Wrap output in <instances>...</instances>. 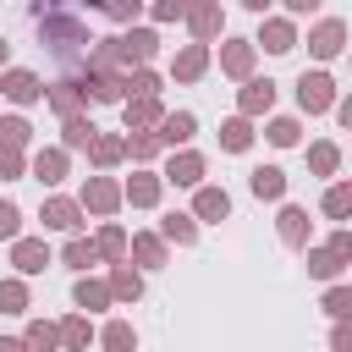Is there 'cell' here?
Instances as JSON below:
<instances>
[{"label":"cell","mask_w":352,"mask_h":352,"mask_svg":"<svg viewBox=\"0 0 352 352\" xmlns=\"http://www.w3.org/2000/svg\"><path fill=\"white\" fill-rule=\"evenodd\" d=\"M38 33H44V44L60 55V60H77V55H88L82 44H94L88 38V28L72 16V11H44V22H38Z\"/></svg>","instance_id":"obj_1"},{"label":"cell","mask_w":352,"mask_h":352,"mask_svg":"<svg viewBox=\"0 0 352 352\" xmlns=\"http://www.w3.org/2000/svg\"><path fill=\"white\" fill-rule=\"evenodd\" d=\"M82 88L99 104H121L126 99V72H116V66H82Z\"/></svg>","instance_id":"obj_2"},{"label":"cell","mask_w":352,"mask_h":352,"mask_svg":"<svg viewBox=\"0 0 352 352\" xmlns=\"http://www.w3.org/2000/svg\"><path fill=\"white\" fill-rule=\"evenodd\" d=\"M297 104H302L308 116L336 110V82H330V72H302V77H297Z\"/></svg>","instance_id":"obj_3"},{"label":"cell","mask_w":352,"mask_h":352,"mask_svg":"<svg viewBox=\"0 0 352 352\" xmlns=\"http://www.w3.org/2000/svg\"><path fill=\"white\" fill-rule=\"evenodd\" d=\"M121 204H126V187H121V182H110L104 170L82 182V209H88V214H116Z\"/></svg>","instance_id":"obj_4"},{"label":"cell","mask_w":352,"mask_h":352,"mask_svg":"<svg viewBox=\"0 0 352 352\" xmlns=\"http://www.w3.org/2000/svg\"><path fill=\"white\" fill-rule=\"evenodd\" d=\"M82 198H44V209H38V220H44V231H66V236H77V226H82Z\"/></svg>","instance_id":"obj_5"},{"label":"cell","mask_w":352,"mask_h":352,"mask_svg":"<svg viewBox=\"0 0 352 352\" xmlns=\"http://www.w3.org/2000/svg\"><path fill=\"white\" fill-rule=\"evenodd\" d=\"M341 50H346V22L324 16V22L308 28V55H314V60H336Z\"/></svg>","instance_id":"obj_6"},{"label":"cell","mask_w":352,"mask_h":352,"mask_svg":"<svg viewBox=\"0 0 352 352\" xmlns=\"http://www.w3.org/2000/svg\"><path fill=\"white\" fill-rule=\"evenodd\" d=\"M0 94H6L11 104H38V99H44V82H38V72H28V66H6V72H0Z\"/></svg>","instance_id":"obj_7"},{"label":"cell","mask_w":352,"mask_h":352,"mask_svg":"<svg viewBox=\"0 0 352 352\" xmlns=\"http://www.w3.org/2000/svg\"><path fill=\"white\" fill-rule=\"evenodd\" d=\"M253 60H258V44H253V38H226V44H220V72H226V77L248 82V77H253Z\"/></svg>","instance_id":"obj_8"},{"label":"cell","mask_w":352,"mask_h":352,"mask_svg":"<svg viewBox=\"0 0 352 352\" xmlns=\"http://www.w3.org/2000/svg\"><path fill=\"white\" fill-rule=\"evenodd\" d=\"M204 170H209V165H204V154H198V148H182V154H170V160H165V170H160V176H165L170 187H204Z\"/></svg>","instance_id":"obj_9"},{"label":"cell","mask_w":352,"mask_h":352,"mask_svg":"<svg viewBox=\"0 0 352 352\" xmlns=\"http://www.w3.org/2000/svg\"><path fill=\"white\" fill-rule=\"evenodd\" d=\"M275 231H280V242H286L292 253H302V248H308V236H314V220H308V209H302V204H280Z\"/></svg>","instance_id":"obj_10"},{"label":"cell","mask_w":352,"mask_h":352,"mask_svg":"<svg viewBox=\"0 0 352 352\" xmlns=\"http://www.w3.org/2000/svg\"><path fill=\"white\" fill-rule=\"evenodd\" d=\"M187 33H192L198 44L220 38V33H226V11H220V0H192V11H187Z\"/></svg>","instance_id":"obj_11"},{"label":"cell","mask_w":352,"mask_h":352,"mask_svg":"<svg viewBox=\"0 0 352 352\" xmlns=\"http://www.w3.org/2000/svg\"><path fill=\"white\" fill-rule=\"evenodd\" d=\"M253 44L270 50V55H292V50H297V22H292V16H264V28H258Z\"/></svg>","instance_id":"obj_12"},{"label":"cell","mask_w":352,"mask_h":352,"mask_svg":"<svg viewBox=\"0 0 352 352\" xmlns=\"http://www.w3.org/2000/svg\"><path fill=\"white\" fill-rule=\"evenodd\" d=\"M154 50H160V33H154V28H132V33H121V66H126V72H132V66H148Z\"/></svg>","instance_id":"obj_13"},{"label":"cell","mask_w":352,"mask_h":352,"mask_svg":"<svg viewBox=\"0 0 352 352\" xmlns=\"http://www.w3.org/2000/svg\"><path fill=\"white\" fill-rule=\"evenodd\" d=\"M121 116H126V132H148V126L165 121L160 99H148V94H126V99H121Z\"/></svg>","instance_id":"obj_14"},{"label":"cell","mask_w":352,"mask_h":352,"mask_svg":"<svg viewBox=\"0 0 352 352\" xmlns=\"http://www.w3.org/2000/svg\"><path fill=\"white\" fill-rule=\"evenodd\" d=\"M28 170H33L44 187H60L66 170H72V148H38V154L28 160Z\"/></svg>","instance_id":"obj_15"},{"label":"cell","mask_w":352,"mask_h":352,"mask_svg":"<svg viewBox=\"0 0 352 352\" xmlns=\"http://www.w3.org/2000/svg\"><path fill=\"white\" fill-rule=\"evenodd\" d=\"M11 264H16V275H44L50 242H44V236H16V242H11Z\"/></svg>","instance_id":"obj_16"},{"label":"cell","mask_w":352,"mask_h":352,"mask_svg":"<svg viewBox=\"0 0 352 352\" xmlns=\"http://www.w3.org/2000/svg\"><path fill=\"white\" fill-rule=\"evenodd\" d=\"M204 72H209V44H198V38L182 44L176 60H170V77H176V82H198Z\"/></svg>","instance_id":"obj_17"},{"label":"cell","mask_w":352,"mask_h":352,"mask_svg":"<svg viewBox=\"0 0 352 352\" xmlns=\"http://www.w3.org/2000/svg\"><path fill=\"white\" fill-rule=\"evenodd\" d=\"M44 99H50V110H55L60 121H72V116H82L88 88H82V82H50V88H44Z\"/></svg>","instance_id":"obj_18"},{"label":"cell","mask_w":352,"mask_h":352,"mask_svg":"<svg viewBox=\"0 0 352 352\" xmlns=\"http://www.w3.org/2000/svg\"><path fill=\"white\" fill-rule=\"evenodd\" d=\"M236 110H242V116H270V110H275V82H270V77H248L242 94H236Z\"/></svg>","instance_id":"obj_19"},{"label":"cell","mask_w":352,"mask_h":352,"mask_svg":"<svg viewBox=\"0 0 352 352\" xmlns=\"http://www.w3.org/2000/svg\"><path fill=\"white\" fill-rule=\"evenodd\" d=\"M192 132H198V116L192 110H165V121H160V143L165 148H187Z\"/></svg>","instance_id":"obj_20"},{"label":"cell","mask_w":352,"mask_h":352,"mask_svg":"<svg viewBox=\"0 0 352 352\" xmlns=\"http://www.w3.org/2000/svg\"><path fill=\"white\" fill-rule=\"evenodd\" d=\"M132 258H138L143 270H165V264H170V242H165L160 231H138V236H132Z\"/></svg>","instance_id":"obj_21"},{"label":"cell","mask_w":352,"mask_h":352,"mask_svg":"<svg viewBox=\"0 0 352 352\" xmlns=\"http://www.w3.org/2000/svg\"><path fill=\"white\" fill-rule=\"evenodd\" d=\"M248 187H253V198L275 204V198H286V170L280 165H253L248 170Z\"/></svg>","instance_id":"obj_22"},{"label":"cell","mask_w":352,"mask_h":352,"mask_svg":"<svg viewBox=\"0 0 352 352\" xmlns=\"http://www.w3.org/2000/svg\"><path fill=\"white\" fill-rule=\"evenodd\" d=\"M160 192H165V176H154V170H132V182H126V204H132V209H154Z\"/></svg>","instance_id":"obj_23"},{"label":"cell","mask_w":352,"mask_h":352,"mask_svg":"<svg viewBox=\"0 0 352 352\" xmlns=\"http://www.w3.org/2000/svg\"><path fill=\"white\" fill-rule=\"evenodd\" d=\"M160 236L176 242V248H192V242H198V214H192V209H170V214L160 220Z\"/></svg>","instance_id":"obj_24"},{"label":"cell","mask_w":352,"mask_h":352,"mask_svg":"<svg viewBox=\"0 0 352 352\" xmlns=\"http://www.w3.org/2000/svg\"><path fill=\"white\" fill-rule=\"evenodd\" d=\"M220 148L226 154H248L253 148V116H231V121H220Z\"/></svg>","instance_id":"obj_25"},{"label":"cell","mask_w":352,"mask_h":352,"mask_svg":"<svg viewBox=\"0 0 352 352\" xmlns=\"http://www.w3.org/2000/svg\"><path fill=\"white\" fill-rule=\"evenodd\" d=\"M192 214L220 226V220L231 214V192H226V187H198V192H192Z\"/></svg>","instance_id":"obj_26"},{"label":"cell","mask_w":352,"mask_h":352,"mask_svg":"<svg viewBox=\"0 0 352 352\" xmlns=\"http://www.w3.org/2000/svg\"><path fill=\"white\" fill-rule=\"evenodd\" d=\"M72 302H77L82 314H99V308L116 302V292H110V280H88V275H82V280L72 286Z\"/></svg>","instance_id":"obj_27"},{"label":"cell","mask_w":352,"mask_h":352,"mask_svg":"<svg viewBox=\"0 0 352 352\" xmlns=\"http://www.w3.org/2000/svg\"><path fill=\"white\" fill-rule=\"evenodd\" d=\"M88 160H94L99 170H110V165H121V160H126V138H116V132H99V138L88 143Z\"/></svg>","instance_id":"obj_28"},{"label":"cell","mask_w":352,"mask_h":352,"mask_svg":"<svg viewBox=\"0 0 352 352\" xmlns=\"http://www.w3.org/2000/svg\"><path fill=\"white\" fill-rule=\"evenodd\" d=\"M110 292H116V302H138L143 297V275L132 264H110Z\"/></svg>","instance_id":"obj_29"},{"label":"cell","mask_w":352,"mask_h":352,"mask_svg":"<svg viewBox=\"0 0 352 352\" xmlns=\"http://www.w3.org/2000/svg\"><path fill=\"white\" fill-rule=\"evenodd\" d=\"M88 341H94L88 314H66V319H60V346H66V352H88Z\"/></svg>","instance_id":"obj_30"},{"label":"cell","mask_w":352,"mask_h":352,"mask_svg":"<svg viewBox=\"0 0 352 352\" xmlns=\"http://www.w3.org/2000/svg\"><path fill=\"white\" fill-rule=\"evenodd\" d=\"M94 248H99V258H110V264H121V258L132 253V242H126V231H121V226H99Z\"/></svg>","instance_id":"obj_31"},{"label":"cell","mask_w":352,"mask_h":352,"mask_svg":"<svg viewBox=\"0 0 352 352\" xmlns=\"http://www.w3.org/2000/svg\"><path fill=\"white\" fill-rule=\"evenodd\" d=\"M99 346H104V352H138V330H132L126 319H110V324L99 330Z\"/></svg>","instance_id":"obj_32"},{"label":"cell","mask_w":352,"mask_h":352,"mask_svg":"<svg viewBox=\"0 0 352 352\" xmlns=\"http://www.w3.org/2000/svg\"><path fill=\"white\" fill-rule=\"evenodd\" d=\"M319 209H324L330 220H352V182H330L324 198H319Z\"/></svg>","instance_id":"obj_33"},{"label":"cell","mask_w":352,"mask_h":352,"mask_svg":"<svg viewBox=\"0 0 352 352\" xmlns=\"http://www.w3.org/2000/svg\"><path fill=\"white\" fill-rule=\"evenodd\" d=\"M99 138V126L88 121V116H72V121H60V148H88Z\"/></svg>","instance_id":"obj_34"},{"label":"cell","mask_w":352,"mask_h":352,"mask_svg":"<svg viewBox=\"0 0 352 352\" xmlns=\"http://www.w3.org/2000/svg\"><path fill=\"white\" fill-rule=\"evenodd\" d=\"M264 138H270L275 148H297V143H302V121H297V116H275V121L264 126Z\"/></svg>","instance_id":"obj_35"},{"label":"cell","mask_w":352,"mask_h":352,"mask_svg":"<svg viewBox=\"0 0 352 352\" xmlns=\"http://www.w3.org/2000/svg\"><path fill=\"white\" fill-rule=\"evenodd\" d=\"M0 314H28V275L0 280Z\"/></svg>","instance_id":"obj_36"},{"label":"cell","mask_w":352,"mask_h":352,"mask_svg":"<svg viewBox=\"0 0 352 352\" xmlns=\"http://www.w3.org/2000/svg\"><path fill=\"white\" fill-rule=\"evenodd\" d=\"M302 258H308V275H314V280H336V275H341V258H336L330 248H302Z\"/></svg>","instance_id":"obj_37"},{"label":"cell","mask_w":352,"mask_h":352,"mask_svg":"<svg viewBox=\"0 0 352 352\" xmlns=\"http://www.w3.org/2000/svg\"><path fill=\"white\" fill-rule=\"evenodd\" d=\"M22 336H28L33 352H60V324H50V319H33Z\"/></svg>","instance_id":"obj_38"},{"label":"cell","mask_w":352,"mask_h":352,"mask_svg":"<svg viewBox=\"0 0 352 352\" xmlns=\"http://www.w3.org/2000/svg\"><path fill=\"white\" fill-rule=\"evenodd\" d=\"M336 165H341V148L336 143H314L308 148V170L314 176H336Z\"/></svg>","instance_id":"obj_39"},{"label":"cell","mask_w":352,"mask_h":352,"mask_svg":"<svg viewBox=\"0 0 352 352\" xmlns=\"http://www.w3.org/2000/svg\"><path fill=\"white\" fill-rule=\"evenodd\" d=\"M60 258H66L72 270H88V264H99V248H94L88 236H72V242L60 248Z\"/></svg>","instance_id":"obj_40"},{"label":"cell","mask_w":352,"mask_h":352,"mask_svg":"<svg viewBox=\"0 0 352 352\" xmlns=\"http://www.w3.org/2000/svg\"><path fill=\"white\" fill-rule=\"evenodd\" d=\"M0 143H11V148H28V143H33V126H28V116H0Z\"/></svg>","instance_id":"obj_41"},{"label":"cell","mask_w":352,"mask_h":352,"mask_svg":"<svg viewBox=\"0 0 352 352\" xmlns=\"http://www.w3.org/2000/svg\"><path fill=\"white\" fill-rule=\"evenodd\" d=\"M319 308H324L330 319H352V286H324Z\"/></svg>","instance_id":"obj_42"},{"label":"cell","mask_w":352,"mask_h":352,"mask_svg":"<svg viewBox=\"0 0 352 352\" xmlns=\"http://www.w3.org/2000/svg\"><path fill=\"white\" fill-rule=\"evenodd\" d=\"M160 148H165V143H160V132H132V138H126V154H132L138 165H148Z\"/></svg>","instance_id":"obj_43"},{"label":"cell","mask_w":352,"mask_h":352,"mask_svg":"<svg viewBox=\"0 0 352 352\" xmlns=\"http://www.w3.org/2000/svg\"><path fill=\"white\" fill-rule=\"evenodd\" d=\"M126 94H148V99H160V72L132 66V72H126Z\"/></svg>","instance_id":"obj_44"},{"label":"cell","mask_w":352,"mask_h":352,"mask_svg":"<svg viewBox=\"0 0 352 352\" xmlns=\"http://www.w3.org/2000/svg\"><path fill=\"white\" fill-rule=\"evenodd\" d=\"M16 176H28V154L11 148V143H0V182H16Z\"/></svg>","instance_id":"obj_45"},{"label":"cell","mask_w":352,"mask_h":352,"mask_svg":"<svg viewBox=\"0 0 352 352\" xmlns=\"http://www.w3.org/2000/svg\"><path fill=\"white\" fill-rule=\"evenodd\" d=\"M88 6H94V11H104L110 22H132V16L143 11V0H88Z\"/></svg>","instance_id":"obj_46"},{"label":"cell","mask_w":352,"mask_h":352,"mask_svg":"<svg viewBox=\"0 0 352 352\" xmlns=\"http://www.w3.org/2000/svg\"><path fill=\"white\" fill-rule=\"evenodd\" d=\"M187 11H192V0H154L148 6L154 22H187Z\"/></svg>","instance_id":"obj_47"},{"label":"cell","mask_w":352,"mask_h":352,"mask_svg":"<svg viewBox=\"0 0 352 352\" xmlns=\"http://www.w3.org/2000/svg\"><path fill=\"white\" fill-rule=\"evenodd\" d=\"M22 236V209L11 198H0V242H16Z\"/></svg>","instance_id":"obj_48"},{"label":"cell","mask_w":352,"mask_h":352,"mask_svg":"<svg viewBox=\"0 0 352 352\" xmlns=\"http://www.w3.org/2000/svg\"><path fill=\"white\" fill-rule=\"evenodd\" d=\"M330 352H352V319H336L330 324Z\"/></svg>","instance_id":"obj_49"},{"label":"cell","mask_w":352,"mask_h":352,"mask_svg":"<svg viewBox=\"0 0 352 352\" xmlns=\"http://www.w3.org/2000/svg\"><path fill=\"white\" fill-rule=\"evenodd\" d=\"M324 248H330V253H336L341 264H352V231H336V236H330Z\"/></svg>","instance_id":"obj_50"},{"label":"cell","mask_w":352,"mask_h":352,"mask_svg":"<svg viewBox=\"0 0 352 352\" xmlns=\"http://www.w3.org/2000/svg\"><path fill=\"white\" fill-rule=\"evenodd\" d=\"M280 6H286V11H292V16H308V11H319V6H324V0H280Z\"/></svg>","instance_id":"obj_51"},{"label":"cell","mask_w":352,"mask_h":352,"mask_svg":"<svg viewBox=\"0 0 352 352\" xmlns=\"http://www.w3.org/2000/svg\"><path fill=\"white\" fill-rule=\"evenodd\" d=\"M336 121L352 132V94H346V99H336Z\"/></svg>","instance_id":"obj_52"},{"label":"cell","mask_w":352,"mask_h":352,"mask_svg":"<svg viewBox=\"0 0 352 352\" xmlns=\"http://www.w3.org/2000/svg\"><path fill=\"white\" fill-rule=\"evenodd\" d=\"M0 352H33L28 336H0Z\"/></svg>","instance_id":"obj_53"},{"label":"cell","mask_w":352,"mask_h":352,"mask_svg":"<svg viewBox=\"0 0 352 352\" xmlns=\"http://www.w3.org/2000/svg\"><path fill=\"white\" fill-rule=\"evenodd\" d=\"M242 6H248V11H258V16H264V11H270V6H275V0H242Z\"/></svg>","instance_id":"obj_54"},{"label":"cell","mask_w":352,"mask_h":352,"mask_svg":"<svg viewBox=\"0 0 352 352\" xmlns=\"http://www.w3.org/2000/svg\"><path fill=\"white\" fill-rule=\"evenodd\" d=\"M6 55H11V44H6V33H0V66H6Z\"/></svg>","instance_id":"obj_55"}]
</instances>
